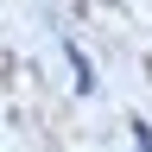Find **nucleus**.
Returning <instances> with one entry per match:
<instances>
[{
  "mask_svg": "<svg viewBox=\"0 0 152 152\" xmlns=\"http://www.w3.org/2000/svg\"><path fill=\"white\" fill-rule=\"evenodd\" d=\"M133 140H140V152H152V133H146L140 121H133Z\"/></svg>",
  "mask_w": 152,
  "mask_h": 152,
  "instance_id": "1",
  "label": "nucleus"
}]
</instances>
